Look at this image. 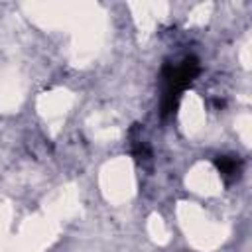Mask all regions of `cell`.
Returning a JSON list of instances; mask_svg holds the SVG:
<instances>
[{"mask_svg":"<svg viewBox=\"0 0 252 252\" xmlns=\"http://www.w3.org/2000/svg\"><path fill=\"white\" fill-rule=\"evenodd\" d=\"M197 75H199V61L195 57H185L179 65H167L163 69V83H165L163 102H161L163 114L171 112L177 106L181 93L195 81Z\"/></svg>","mask_w":252,"mask_h":252,"instance_id":"cell-1","label":"cell"},{"mask_svg":"<svg viewBox=\"0 0 252 252\" xmlns=\"http://www.w3.org/2000/svg\"><path fill=\"white\" fill-rule=\"evenodd\" d=\"M215 165L219 167V171H220V175H222L224 179H234V177H238V173H240V161L234 159V158H228V156L217 158Z\"/></svg>","mask_w":252,"mask_h":252,"instance_id":"cell-2","label":"cell"}]
</instances>
